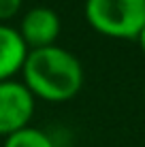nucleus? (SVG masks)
<instances>
[{"instance_id": "nucleus-1", "label": "nucleus", "mask_w": 145, "mask_h": 147, "mask_svg": "<svg viewBox=\"0 0 145 147\" xmlns=\"http://www.w3.org/2000/svg\"><path fill=\"white\" fill-rule=\"evenodd\" d=\"M22 83L34 98L47 102H64L79 94L83 85V66L68 49L51 45L30 49L22 68Z\"/></svg>"}, {"instance_id": "nucleus-2", "label": "nucleus", "mask_w": 145, "mask_h": 147, "mask_svg": "<svg viewBox=\"0 0 145 147\" xmlns=\"http://www.w3.org/2000/svg\"><path fill=\"white\" fill-rule=\"evenodd\" d=\"M86 19L111 38H137L145 26V0H86Z\"/></svg>"}, {"instance_id": "nucleus-3", "label": "nucleus", "mask_w": 145, "mask_h": 147, "mask_svg": "<svg viewBox=\"0 0 145 147\" xmlns=\"http://www.w3.org/2000/svg\"><path fill=\"white\" fill-rule=\"evenodd\" d=\"M34 96L22 81H2L0 83V136L28 128L34 115Z\"/></svg>"}, {"instance_id": "nucleus-4", "label": "nucleus", "mask_w": 145, "mask_h": 147, "mask_svg": "<svg viewBox=\"0 0 145 147\" xmlns=\"http://www.w3.org/2000/svg\"><path fill=\"white\" fill-rule=\"evenodd\" d=\"M62 30L60 15L49 7H32L28 9L26 15L19 24V36L24 38L28 49H43L56 45Z\"/></svg>"}, {"instance_id": "nucleus-5", "label": "nucleus", "mask_w": 145, "mask_h": 147, "mask_svg": "<svg viewBox=\"0 0 145 147\" xmlns=\"http://www.w3.org/2000/svg\"><path fill=\"white\" fill-rule=\"evenodd\" d=\"M30 49L13 26L0 24V83L13 79L15 73H22Z\"/></svg>"}, {"instance_id": "nucleus-6", "label": "nucleus", "mask_w": 145, "mask_h": 147, "mask_svg": "<svg viewBox=\"0 0 145 147\" xmlns=\"http://www.w3.org/2000/svg\"><path fill=\"white\" fill-rule=\"evenodd\" d=\"M2 147H56V145H53L51 136L47 132L28 126V128H22V130H17V132L9 134L7 139H4Z\"/></svg>"}, {"instance_id": "nucleus-7", "label": "nucleus", "mask_w": 145, "mask_h": 147, "mask_svg": "<svg viewBox=\"0 0 145 147\" xmlns=\"http://www.w3.org/2000/svg\"><path fill=\"white\" fill-rule=\"evenodd\" d=\"M22 2L24 0H0V24H4L13 15H17L22 9Z\"/></svg>"}, {"instance_id": "nucleus-8", "label": "nucleus", "mask_w": 145, "mask_h": 147, "mask_svg": "<svg viewBox=\"0 0 145 147\" xmlns=\"http://www.w3.org/2000/svg\"><path fill=\"white\" fill-rule=\"evenodd\" d=\"M137 43H139V47H141V51L145 53V26H143V30H141V32H139Z\"/></svg>"}]
</instances>
